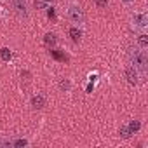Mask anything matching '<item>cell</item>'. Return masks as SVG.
<instances>
[{"label":"cell","mask_w":148,"mask_h":148,"mask_svg":"<svg viewBox=\"0 0 148 148\" xmlns=\"http://www.w3.org/2000/svg\"><path fill=\"white\" fill-rule=\"evenodd\" d=\"M70 37H71V40L75 42V44H79L80 38H82V30H79L77 26H73V28L70 30Z\"/></svg>","instance_id":"cell-6"},{"label":"cell","mask_w":148,"mask_h":148,"mask_svg":"<svg viewBox=\"0 0 148 148\" xmlns=\"http://www.w3.org/2000/svg\"><path fill=\"white\" fill-rule=\"evenodd\" d=\"M120 136H122V138H129V136H131L129 131H127V125H124V127L120 129Z\"/></svg>","instance_id":"cell-17"},{"label":"cell","mask_w":148,"mask_h":148,"mask_svg":"<svg viewBox=\"0 0 148 148\" xmlns=\"http://www.w3.org/2000/svg\"><path fill=\"white\" fill-rule=\"evenodd\" d=\"M138 47H141V49L148 47V37H146V33H139L138 35Z\"/></svg>","instance_id":"cell-9"},{"label":"cell","mask_w":148,"mask_h":148,"mask_svg":"<svg viewBox=\"0 0 148 148\" xmlns=\"http://www.w3.org/2000/svg\"><path fill=\"white\" fill-rule=\"evenodd\" d=\"M70 87H71V84H70V80H68V79H64V80H61V82H59V89H61V91L68 92V91H70Z\"/></svg>","instance_id":"cell-13"},{"label":"cell","mask_w":148,"mask_h":148,"mask_svg":"<svg viewBox=\"0 0 148 148\" xmlns=\"http://www.w3.org/2000/svg\"><path fill=\"white\" fill-rule=\"evenodd\" d=\"M44 42H45L47 45H54V44H56V35H54V33H47L45 38H44Z\"/></svg>","instance_id":"cell-12"},{"label":"cell","mask_w":148,"mask_h":148,"mask_svg":"<svg viewBox=\"0 0 148 148\" xmlns=\"http://www.w3.org/2000/svg\"><path fill=\"white\" fill-rule=\"evenodd\" d=\"M129 59H131V64L139 71V75L143 77L146 70H148V56L145 52V49L141 47H132L129 51Z\"/></svg>","instance_id":"cell-1"},{"label":"cell","mask_w":148,"mask_h":148,"mask_svg":"<svg viewBox=\"0 0 148 148\" xmlns=\"http://www.w3.org/2000/svg\"><path fill=\"white\" fill-rule=\"evenodd\" d=\"M125 79H127V82H129V84H134V86H136V84L139 82L141 75H139V71L131 64V66H127V68H125Z\"/></svg>","instance_id":"cell-4"},{"label":"cell","mask_w":148,"mask_h":148,"mask_svg":"<svg viewBox=\"0 0 148 148\" xmlns=\"http://www.w3.org/2000/svg\"><path fill=\"white\" fill-rule=\"evenodd\" d=\"M45 2H47V4H49V2H52V0H45Z\"/></svg>","instance_id":"cell-19"},{"label":"cell","mask_w":148,"mask_h":148,"mask_svg":"<svg viewBox=\"0 0 148 148\" xmlns=\"http://www.w3.org/2000/svg\"><path fill=\"white\" fill-rule=\"evenodd\" d=\"M44 103H45V99H44V96H40V94L33 96V99H32L33 108H42V106H44Z\"/></svg>","instance_id":"cell-10"},{"label":"cell","mask_w":148,"mask_h":148,"mask_svg":"<svg viewBox=\"0 0 148 148\" xmlns=\"http://www.w3.org/2000/svg\"><path fill=\"white\" fill-rule=\"evenodd\" d=\"M131 28L138 33H145L148 28V16L146 12H134L131 16Z\"/></svg>","instance_id":"cell-2"},{"label":"cell","mask_w":148,"mask_h":148,"mask_svg":"<svg viewBox=\"0 0 148 148\" xmlns=\"http://www.w3.org/2000/svg\"><path fill=\"white\" fill-rule=\"evenodd\" d=\"M139 127H141L139 120H131V122L127 124V131H129V134H134V132H138V131H139Z\"/></svg>","instance_id":"cell-8"},{"label":"cell","mask_w":148,"mask_h":148,"mask_svg":"<svg viewBox=\"0 0 148 148\" xmlns=\"http://www.w3.org/2000/svg\"><path fill=\"white\" fill-rule=\"evenodd\" d=\"M94 2H96V5H98V7H101V9L108 5V0H94Z\"/></svg>","instance_id":"cell-16"},{"label":"cell","mask_w":148,"mask_h":148,"mask_svg":"<svg viewBox=\"0 0 148 148\" xmlns=\"http://www.w3.org/2000/svg\"><path fill=\"white\" fill-rule=\"evenodd\" d=\"M7 145H11V146H14V148H23V146H28V139H25V138H18V139L7 141Z\"/></svg>","instance_id":"cell-7"},{"label":"cell","mask_w":148,"mask_h":148,"mask_svg":"<svg viewBox=\"0 0 148 148\" xmlns=\"http://www.w3.org/2000/svg\"><path fill=\"white\" fill-rule=\"evenodd\" d=\"M35 5H37L38 9H47V7H49V4L45 2V0H37V2H35Z\"/></svg>","instance_id":"cell-14"},{"label":"cell","mask_w":148,"mask_h":148,"mask_svg":"<svg viewBox=\"0 0 148 148\" xmlns=\"http://www.w3.org/2000/svg\"><path fill=\"white\" fill-rule=\"evenodd\" d=\"M12 4H14V11L18 12V16L26 18V14H28V11H26V0H12Z\"/></svg>","instance_id":"cell-5"},{"label":"cell","mask_w":148,"mask_h":148,"mask_svg":"<svg viewBox=\"0 0 148 148\" xmlns=\"http://www.w3.org/2000/svg\"><path fill=\"white\" fill-rule=\"evenodd\" d=\"M124 4H131V2H134V0H122Z\"/></svg>","instance_id":"cell-18"},{"label":"cell","mask_w":148,"mask_h":148,"mask_svg":"<svg viewBox=\"0 0 148 148\" xmlns=\"http://www.w3.org/2000/svg\"><path fill=\"white\" fill-rule=\"evenodd\" d=\"M87 80H89V82H96V80H98V71L89 73V75H87Z\"/></svg>","instance_id":"cell-15"},{"label":"cell","mask_w":148,"mask_h":148,"mask_svg":"<svg viewBox=\"0 0 148 148\" xmlns=\"http://www.w3.org/2000/svg\"><path fill=\"white\" fill-rule=\"evenodd\" d=\"M0 58H2L4 61H11L12 59V52L7 47H2V49H0Z\"/></svg>","instance_id":"cell-11"},{"label":"cell","mask_w":148,"mask_h":148,"mask_svg":"<svg viewBox=\"0 0 148 148\" xmlns=\"http://www.w3.org/2000/svg\"><path fill=\"white\" fill-rule=\"evenodd\" d=\"M66 16L75 26H80L84 23V11L79 4H70L66 9Z\"/></svg>","instance_id":"cell-3"}]
</instances>
